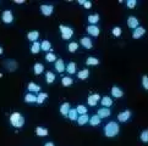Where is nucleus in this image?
I'll use <instances>...</instances> for the list:
<instances>
[{"mask_svg": "<svg viewBox=\"0 0 148 146\" xmlns=\"http://www.w3.org/2000/svg\"><path fill=\"white\" fill-rule=\"evenodd\" d=\"M120 132V127H119V124L112 121V122H109L105 124V127H104V134H105V137H108V138H114L116 137V135L119 134Z\"/></svg>", "mask_w": 148, "mask_h": 146, "instance_id": "nucleus-1", "label": "nucleus"}, {"mask_svg": "<svg viewBox=\"0 0 148 146\" xmlns=\"http://www.w3.org/2000/svg\"><path fill=\"white\" fill-rule=\"evenodd\" d=\"M10 123L15 128H22L25 124V117L20 112H14L10 116Z\"/></svg>", "mask_w": 148, "mask_h": 146, "instance_id": "nucleus-2", "label": "nucleus"}, {"mask_svg": "<svg viewBox=\"0 0 148 146\" xmlns=\"http://www.w3.org/2000/svg\"><path fill=\"white\" fill-rule=\"evenodd\" d=\"M60 32H61V38L64 40H69L71 39V36L73 35V29L69 26H64V24H60Z\"/></svg>", "mask_w": 148, "mask_h": 146, "instance_id": "nucleus-3", "label": "nucleus"}, {"mask_svg": "<svg viewBox=\"0 0 148 146\" xmlns=\"http://www.w3.org/2000/svg\"><path fill=\"white\" fill-rule=\"evenodd\" d=\"M1 20H3V22L6 23V24L12 23V21H14V15H12V12L10 11V10H5V11L3 12V15H1Z\"/></svg>", "mask_w": 148, "mask_h": 146, "instance_id": "nucleus-4", "label": "nucleus"}, {"mask_svg": "<svg viewBox=\"0 0 148 146\" xmlns=\"http://www.w3.org/2000/svg\"><path fill=\"white\" fill-rule=\"evenodd\" d=\"M131 111L130 110H126V111H123V112H120L119 114H118V121L119 122H123V123H125V122H127L129 119L131 118Z\"/></svg>", "mask_w": 148, "mask_h": 146, "instance_id": "nucleus-5", "label": "nucleus"}, {"mask_svg": "<svg viewBox=\"0 0 148 146\" xmlns=\"http://www.w3.org/2000/svg\"><path fill=\"white\" fill-rule=\"evenodd\" d=\"M40 11L44 16H50V15L53 14V11H54V6H53V5L43 4V5H40Z\"/></svg>", "mask_w": 148, "mask_h": 146, "instance_id": "nucleus-6", "label": "nucleus"}, {"mask_svg": "<svg viewBox=\"0 0 148 146\" xmlns=\"http://www.w3.org/2000/svg\"><path fill=\"white\" fill-rule=\"evenodd\" d=\"M81 45L84 49L91 50L93 48V41L91 38H88V36H83V38H81Z\"/></svg>", "mask_w": 148, "mask_h": 146, "instance_id": "nucleus-7", "label": "nucleus"}, {"mask_svg": "<svg viewBox=\"0 0 148 146\" xmlns=\"http://www.w3.org/2000/svg\"><path fill=\"white\" fill-rule=\"evenodd\" d=\"M97 114L100 118H108L110 114H112V111H110L109 107H103V108H99Z\"/></svg>", "mask_w": 148, "mask_h": 146, "instance_id": "nucleus-8", "label": "nucleus"}, {"mask_svg": "<svg viewBox=\"0 0 148 146\" xmlns=\"http://www.w3.org/2000/svg\"><path fill=\"white\" fill-rule=\"evenodd\" d=\"M87 33H88L89 35H92V36H98L99 33H100V30H99V28L97 27V26L89 24L88 27H87Z\"/></svg>", "mask_w": 148, "mask_h": 146, "instance_id": "nucleus-9", "label": "nucleus"}, {"mask_svg": "<svg viewBox=\"0 0 148 146\" xmlns=\"http://www.w3.org/2000/svg\"><path fill=\"white\" fill-rule=\"evenodd\" d=\"M145 34H146V29L143 27H137L134 30V33H132V38L134 39H140L141 36H143Z\"/></svg>", "mask_w": 148, "mask_h": 146, "instance_id": "nucleus-10", "label": "nucleus"}, {"mask_svg": "<svg viewBox=\"0 0 148 146\" xmlns=\"http://www.w3.org/2000/svg\"><path fill=\"white\" fill-rule=\"evenodd\" d=\"M140 22H138V20H137L136 17H134V16H130L129 18H127V26L131 28V29H136L137 27H140Z\"/></svg>", "mask_w": 148, "mask_h": 146, "instance_id": "nucleus-11", "label": "nucleus"}, {"mask_svg": "<svg viewBox=\"0 0 148 146\" xmlns=\"http://www.w3.org/2000/svg\"><path fill=\"white\" fill-rule=\"evenodd\" d=\"M55 70H56V72H59V73H62V72L66 70L64 61H62L61 59H58L55 61Z\"/></svg>", "mask_w": 148, "mask_h": 146, "instance_id": "nucleus-12", "label": "nucleus"}, {"mask_svg": "<svg viewBox=\"0 0 148 146\" xmlns=\"http://www.w3.org/2000/svg\"><path fill=\"white\" fill-rule=\"evenodd\" d=\"M99 99H100V96L98 95V94H94V95L88 96L87 102H88V105H89V106H96L97 103H98V101H99Z\"/></svg>", "mask_w": 148, "mask_h": 146, "instance_id": "nucleus-13", "label": "nucleus"}, {"mask_svg": "<svg viewBox=\"0 0 148 146\" xmlns=\"http://www.w3.org/2000/svg\"><path fill=\"white\" fill-rule=\"evenodd\" d=\"M112 95H113L114 97H116V99H120V97H123V95H124V91L121 90L119 87L114 85V87L112 88Z\"/></svg>", "mask_w": 148, "mask_h": 146, "instance_id": "nucleus-14", "label": "nucleus"}, {"mask_svg": "<svg viewBox=\"0 0 148 146\" xmlns=\"http://www.w3.org/2000/svg\"><path fill=\"white\" fill-rule=\"evenodd\" d=\"M76 71H77V65L75 62H69L67 66H66V72L69 74H75Z\"/></svg>", "mask_w": 148, "mask_h": 146, "instance_id": "nucleus-15", "label": "nucleus"}, {"mask_svg": "<svg viewBox=\"0 0 148 146\" xmlns=\"http://www.w3.org/2000/svg\"><path fill=\"white\" fill-rule=\"evenodd\" d=\"M100 121H102V118H100L98 114H94V116L89 117V124H91L92 127H96V126H99L100 124Z\"/></svg>", "mask_w": 148, "mask_h": 146, "instance_id": "nucleus-16", "label": "nucleus"}, {"mask_svg": "<svg viewBox=\"0 0 148 146\" xmlns=\"http://www.w3.org/2000/svg\"><path fill=\"white\" fill-rule=\"evenodd\" d=\"M69 111H70V103H69V102H64V103H62V105L60 106V113H61L64 117H67Z\"/></svg>", "mask_w": 148, "mask_h": 146, "instance_id": "nucleus-17", "label": "nucleus"}, {"mask_svg": "<svg viewBox=\"0 0 148 146\" xmlns=\"http://www.w3.org/2000/svg\"><path fill=\"white\" fill-rule=\"evenodd\" d=\"M100 102H102L103 107H110L113 105V99L110 96H103L102 100H100Z\"/></svg>", "mask_w": 148, "mask_h": 146, "instance_id": "nucleus-18", "label": "nucleus"}, {"mask_svg": "<svg viewBox=\"0 0 148 146\" xmlns=\"http://www.w3.org/2000/svg\"><path fill=\"white\" fill-rule=\"evenodd\" d=\"M89 122V117H88V114H81V116H78L77 118V123L80 124V126H84V124H87Z\"/></svg>", "mask_w": 148, "mask_h": 146, "instance_id": "nucleus-19", "label": "nucleus"}, {"mask_svg": "<svg viewBox=\"0 0 148 146\" xmlns=\"http://www.w3.org/2000/svg\"><path fill=\"white\" fill-rule=\"evenodd\" d=\"M27 89L31 91V93H40V87L38 85V84H36V83H33V82H31L29 84H28V87H27Z\"/></svg>", "mask_w": 148, "mask_h": 146, "instance_id": "nucleus-20", "label": "nucleus"}, {"mask_svg": "<svg viewBox=\"0 0 148 146\" xmlns=\"http://www.w3.org/2000/svg\"><path fill=\"white\" fill-rule=\"evenodd\" d=\"M33 71H34V74H40V73H43L44 71V66L40 64V62H37V64H34L33 66Z\"/></svg>", "mask_w": 148, "mask_h": 146, "instance_id": "nucleus-21", "label": "nucleus"}, {"mask_svg": "<svg viewBox=\"0 0 148 146\" xmlns=\"http://www.w3.org/2000/svg\"><path fill=\"white\" fill-rule=\"evenodd\" d=\"M88 76H89V71L87 68H84V70H82V71H80L77 73V78H78V79H81V80L87 79Z\"/></svg>", "mask_w": 148, "mask_h": 146, "instance_id": "nucleus-22", "label": "nucleus"}, {"mask_svg": "<svg viewBox=\"0 0 148 146\" xmlns=\"http://www.w3.org/2000/svg\"><path fill=\"white\" fill-rule=\"evenodd\" d=\"M45 82L48 83V84H51V83H54L55 82V74L53 72L48 71L45 73Z\"/></svg>", "mask_w": 148, "mask_h": 146, "instance_id": "nucleus-23", "label": "nucleus"}, {"mask_svg": "<svg viewBox=\"0 0 148 146\" xmlns=\"http://www.w3.org/2000/svg\"><path fill=\"white\" fill-rule=\"evenodd\" d=\"M36 134L38 137H47L48 135V129L43 128V127H37L36 128Z\"/></svg>", "mask_w": 148, "mask_h": 146, "instance_id": "nucleus-24", "label": "nucleus"}, {"mask_svg": "<svg viewBox=\"0 0 148 146\" xmlns=\"http://www.w3.org/2000/svg\"><path fill=\"white\" fill-rule=\"evenodd\" d=\"M27 38H28V40H31V41H37V39L39 38V32H37V30H32V32H29L28 34H27Z\"/></svg>", "mask_w": 148, "mask_h": 146, "instance_id": "nucleus-25", "label": "nucleus"}, {"mask_svg": "<svg viewBox=\"0 0 148 146\" xmlns=\"http://www.w3.org/2000/svg\"><path fill=\"white\" fill-rule=\"evenodd\" d=\"M5 65H6V67L9 68V71H15V70H17V62H16V61L9 60V61L5 62Z\"/></svg>", "mask_w": 148, "mask_h": 146, "instance_id": "nucleus-26", "label": "nucleus"}, {"mask_svg": "<svg viewBox=\"0 0 148 146\" xmlns=\"http://www.w3.org/2000/svg\"><path fill=\"white\" fill-rule=\"evenodd\" d=\"M67 117L70 118L71 121H77V118H78V113H77V111H76V108H70V111H69Z\"/></svg>", "mask_w": 148, "mask_h": 146, "instance_id": "nucleus-27", "label": "nucleus"}, {"mask_svg": "<svg viewBox=\"0 0 148 146\" xmlns=\"http://www.w3.org/2000/svg\"><path fill=\"white\" fill-rule=\"evenodd\" d=\"M25 102H27V103L37 102V96L33 95V94H26L25 95Z\"/></svg>", "mask_w": 148, "mask_h": 146, "instance_id": "nucleus-28", "label": "nucleus"}, {"mask_svg": "<svg viewBox=\"0 0 148 146\" xmlns=\"http://www.w3.org/2000/svg\"><path fill=\"white\" fill-rule=\"evenodd\" d=\"M61 84L64 87H70L73 84V79L71 77H62L61 78Z\"/></svg>", "mask_w": 148, "mask_h": 146, "instance_id": "nucleus-29", "label": "nucleus"}, {"mask_svg": "<svg viewBox=\"0 0 148 146\" xmlns=\"http://www.w3.org/2000/svg\"><path fill=\"white\" fill-rule=\"evenodd\" d=\"M99 64V60L97 59V57H93V56H89L88 59L86 60V65L87 66H96Z\"/></svg>", "mask_w": 148, "mask_h": 146, "instance_id": "nucleus-30", "label": "nucleus"}, {"mask_svg": "<svg viewBox=\"0 0 148 146\" xmlns=\"http://www.w3.org/2000/svg\"><path fill=\"white\" fill-rule=\"evenodd\" d=\"M51 49V44H50V41L49 40H43L40 43V50H43V51H49Z\"/></svg>", "mask_w": 148, "mask_h": 146, "instance_id": "nucleus-31", "label": "nucleus"}, {"mask_svg": "<svg viewBox=\"0 0 148 146\" xmlns=\"http://www.w3.org/2000/svg\"><path fill=\"white\" fill-rule=\"evenodd\" d=\"M47 97H48V95H47L45 93H39L38 95H37V103H38V105H42V103L47 100Z\"/></svg>", "mask_w": 148, "mask_h": 146, "instance_id": "nucleus-32", "label": "nucleus"}, {"mask_svg": "<svg viewBox=\"0 0 148 146\" xmlns=\"http://www.w3.org/2000/svg\"><path fill=\"white\" fill-rule=\"evenodd\" d=\"M40 51V43L39 41H34L32 44V48H31V53L32 54H38Z\"/></svg>", "mask_w": 148, "mask_h": 146, "instance_id": "nucleus-33", "label": "nucleus"}, {"mask_svg": "<svg viewBox=\"0 0 148 146\" xmlns=\"http://www.w3.org/2000/svg\"><path fill=\"white\" fill-rule=\"evenodd\" d=\"M88 21H89V23H91V24L96 26V23H98V21H99V15L98 14L89 15V16H88Z\"/></svg>", "mask_w": 148, "mask_h": 146, "instance_id": "nucleus-34", "label": "nucleus"}, {"mask_svg": "<svg viewBox=\"0 0 148 146\" xmlns=\"http://www.w3.org/2000/svg\"><path fill=\"white\" fill-rule=\"evenodd\" d=\"M67 49H69L70 53H75V51H77V49H78V44L76 43V41H71V43L69 44Z\"/></svg>", "mask_w": 148, "mask_h": 146, "instance_id": "nucleus-35", "label": "nucleus"}, {"mask_svg": "<svg viewBox=\"0 0 148 146\" xmlns=\"http://www.w3.org/2000/svg\"><path fill=\"white\" fill-rule=\"evenodd\" d=\"M140 139H141V141H142V143H148V129L143 130V132L141 133Z\"/></svg>", "mask_w": 148, "mask_h": 146, "instance_id": "nucleus-36", "label": "nucleus"}, {"mask_svg": "<svg viewBox=\"0 0 148 146\" xmlns=\"http://www.w3.org/2000/svg\"><path fill=\"white\" fill-rule=\"evenodd\" d=\"M76 111H77V113L80 114H86L87 113V107H84L83 105H78L77 107H76Z\"/></svg>", "mask_w": 148, "mask_h": 146, "instance_id": "nucleus-37", "label": "nucleus"}, {"mask_svg": "<svg viewBox=\"0 0 148 146\" xmlns=\"http://www.w3.org/2000/svg\"><path fill=\"white\" fill-rule=\"evenodd\" d=\"M45 60L48 62H55L56 56H55V54H53V53H48L45 55Z\"/></svg>", "mask_w": 148, "mask_h": 146, "instance_id": "nucleus-38", "label": "nucleus"}, {"mask_svg": "<svg viewBox=\"0 0 148 146\" xmlns=\"http://www.w3.org/2000/svg\"><path fill=\"white\" fill-rule=\"evenodd\" d=\"M142 87H143L146 90H148V76L142 77Z\"/></svg>", "mask_w": 148, "mask_h": 146, "instance_id": "nucleus-39", "label": "nucleus"}, {"mask_svg": "<svg viewBox=\"0 0 148 146\" xmlns=\"http://www.w3.org/2000/svg\"><path fill=\"white\" fill-rule=\"evenodd\" d=\"M121 32H123V30H121L120 27H114V28H113V34H114V36H120V35H121Z\"/></svg>", "mask_w": 148, "mask_h": 146, "instance_id": "nucleus-40", "label": "nucleus"}, {"mask_svg": "<svg viewBox=\"0 0 148 146\" xmlns=\"http://www.w3.org/2000/svg\"><path fill=\"white\" fill-rule=\"evenodd\" d=\"M126 5H127V7H129V9H134L136 5H137V1H136V0H127Z\"/></svg>", "mask_w": 148, "mask_h": 146, "instance_id": "nucleus-41", "label": "nucleus"}, {"mask_svg": "<svg viewBox=\"0 0 148 146\" xmlns=\"http://www.w3.org/2000/svg\"><path fill=\"white\" fill-rule=\"evenodd\" d=\"M83 6L86 7V9H91V7H92V3H91V1H84Z\"/></svg>", "mask_w": 148, "mask_h": 146, "instance_id": "nucleus-42", "label": "nucleus"}, {"mask_svg": "<svg viewBox=\"0 0 148 146\" xmlns=\"http://www.w3.org/2000/svg\"><path fill=\"white\" fill-rule=\"evenodd\" d=\"M44 146H54V144H53L51 141H49V143H45V145Z\"/></svg>", "mask_w": 148, "mask_h": 146, "instance_id": "nucleus-43", "label": "nucleus"}, {"mask_svg": "<svg viewBox=\"0 0 148 146\" xmlns=\"http://www.w3.org/2000/svg\"><path fill=\"white\" fill-rule=\"evenodd\" d=\"M15 3L16 4H23L25 1H22V0H15Z\"/></svg>", "mask_w": 148, "mask_h": 146, "instance_id": "nucleus-44", "label": "nucleus"}, {"mask_svg": "<svg viewBox=\"0 0 148 146\" xmlns=\"http://www.w3.org/2000/svg\"><path fill=\"white\" fill-rule=\"evenodd\" d=\"M3 53H4V49H3V48H1V46H0V55H1V54H3Z\"/></svg>", "mask_w": 148, "mask_h": 146, "instance_id": "nucleus-45", "label": "nucleus"}, {"mask_svg": "<svg viewBox=\"0 0 148 146\" xmlns=\"http://www.w3.org/2000/svg\"><path fill=\"white\" fill-rule=\"evenodd\" d=\"M78 4H81V5H83V4H84V1H83V0H80V1H78Z\"/></svg>", "mask_w": 148, "mask_h": 146, "instance_id": "nucleus-46", "label": "nucleus"}]
</instances>
